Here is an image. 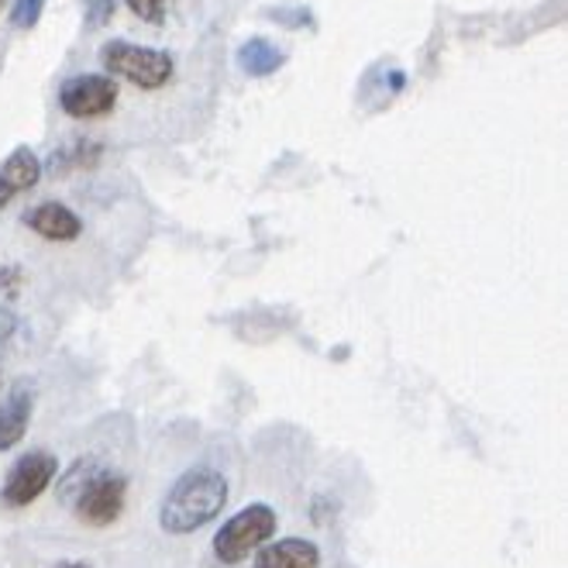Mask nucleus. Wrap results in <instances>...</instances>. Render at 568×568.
Returning <instances> with one entry per match:
<instances>
[{
	"label": "nucleus",
	"instance_id": "obj_10",
	"mask_svg": "<svg viewBox=\"0 0 568 568\" xmlns=\"http://www.w3.org/2000/svg\"><path fill=\"white\" fill-rule=\"evenodd\" d=\"M283 65H286V52H283L276 42L262 39V36L248 39V42L239 49V70H242V73H248L252 80L273 77V73H280V70H283Z\"/></svg>",
	"mask_w": 568,
	"mask_h": 568
},
{
	"label": "nucleus",
	"instance_id": "obj_5",
	"mask_svg": "<svg viewBox=\"0 0 568 568\" xmlns=\"http://www.w3.org/2000/svg\"><path fill=\"white\" fill-rule=\"evenodd\" d=\"M118 104V80L108 73H80L59 87V108L77 121L111 114Z\"/></svg>",
	"mask_w": 568,
	"mask_h": 568
},
{
	"label": "nucleus",
	"instance_id": "obj_12",
	"mask_svg": "<svg viewBox=\"0 0 568 568\" xmlns=\"http://www.w3.org/2000/svg\"><path fill=\"white\" fill-rule=\"evenodd\" d=\"M100 149L97 142H73L59 149L49 162H52V173H70V170H93V165L100 162Z\"/></svg>",
	"mask_w": 568,
	"mask_h": 568
},
{
	"label": "nucleus",
	"instance_id": "obj_16",
	"mask_svg": "<svg viewBox=\"0 0 568 568\" xmlns=\"http://www.w3.org/2000/svg\"><path fill=\"white\" fill-rule=\"evenodd\" d=\"M24 283L21 265H0V300H18Z\"/></svg>",
	"mask_w": 568,
	"mask_h": 568
},
{
	"label": "nucleus",
	"instance_id": "obj_3",
	"mask_svg": "<svg viewBox=\"0 0 568 568\" xmlns=\"http://www.w3.org/2000/svg\"><path fill=\"white\" fill-rule=\"evenodd\" d=\"M280 517L270 504H248L245 510L231 514L214 534V555L221 565H242L265 541H273Z\"/></svg>",
	"mask_w": 568,
	"mask_h": 568
},
{
	"label": "nucleus",
	"instance_id": "obj_15",
	"mask_svg": "<svg viewBox=\"0 0 568 568\" xmlns=\"http://www.w3.org/2000/svg\"><path fill=\"white\" fill-rule=\"evenodd\" d=\"M124 4L131 8V14H139L145 24H159L165 18V11H170V0H124Z\"/></svg>",
	"mask_w": 568,
	"mask_h": 568
},
{
	"label": "nucleus",
	"instance_id": "obj_19",
	"mask_svg": "<svg viewBox=\"0 0 568 568\" xmlns=\"http://www.w3.org/2000/svg\"><path fill=\"white\" fill-rule=\"evenodd\" d=\"M14 196H18V193H14V190H11V186L4 183V180H0V211H4V207L11 204Z\"/></svg>",
	"mask_w": 568,
	"mask_h": 568
},
{
	"label": "nucleus",
	"instance_id": "obj_1",
	"mask_svg": "<svg viewBox=\"0 0 568 568\" xmlns=\"http://www.w3.org/2000/svg\"><path fill=\"white\" fill-rule=\"evenodd\" d=\"M224 507H227V479L217 469H211V465H196V469H186L173 483V489L165 493L159 507V527L165 534L183 538V534H193L217 520Z\"/></svg>",
	"mask_w": 568,
	"mask_h": 568
},
{
	"label": "nucleus",
	"instance_id": "obj_20",
	"mask_svg": "<svg viewBox=\"0 0 568 568\" xmlns=\"http://www.w3.org/2000/svg\"><path fill=\"white\" fill-rule=\"evenodd\" d=\"M55 568H90L87 561H59Z\"/></svg>",
	"mask_w": 568,
	"mask_h": 568
},
{
	"label": "nucleus",
	"instance_id": "obj_9",
	"mask_svg": "<svg viewBox=\"0 0 568 568\" xmlns=\"http://www.w3.org/2000/svg\"><path fill=\"white\" fill-rule=\"evenodd\" d=\"M28 424H31V389L14 386L4 404H0V452L18 448Z\"/></svg>",
	"mask_w": 568,
	"mask_h": 568
},
{
	"label": "nucleus",
	"instance_id": "obj_7",
	"mask_svg": "<svg viewBox=\"0 0 568 568\" xmlns=\"http://www.w3.org/2000/svg\"><path fill=\"white\" fill-rule=\"evenodd\" d=\"M24 227L36 231L39 239L65 245V242H77L83 235V221L73 207H65L62 200H42L28 214H24Z\"/></svg>",
	"mask_w": 568,
	"mask_h": 568
},
{
	"label": "nucleus",
	"instance_id": "obj_4",
	"mask_svg": "<svg viewBox=\"0 0 568 568\" xmlns=\"http://www.w3.org/2000/svg\"><path fill=\"white\" fill-rule=\"evenodd\" d=\"M128 479L111 469H97L83 479L77 496V517L90 527H111L124 514Z\"/></svg>",
	"mask_w": 568,
	"mask_h": 568
},
{
	"label": "nucleus",
	"instance_id": "obj_17",
	"mask_svg": "<svg viewBox=\"0 0 568 568\" xmlns=\"http://www.w3.org/2000/svg\"><path fill=\"white\" fill-rule=\"evenodd\" d=\"M270 18L283 21L286 28H304V21H314L311 11H304V8H273Z\"/></svg>",
	"mask_w": 568,
	"mask_h": 568
},
{
	"label": "nucleus",
	"instance_id": "obj_8",
	"mask_svg": "<svg viewBox=\"0 0 568 568\" xmlns=\"http://www.w3.org/2000/svg\"><path fill=\"white\" fill-rule=\"evenodd\" d=\"M255 568H321V551L304 538L265 541L255 555Z\"/></svg>",
	"mask_w": 568,
	"mask_h": 568
},
{
	"label": "nucleus",
	"instance_id": "obj_6",
	"mask_svg": "<svg viewBox=\"0 0 568 568\" xmlns=\"http://www.w3.org/2000/svg\"><path fill=\"white\" fill-rule=\"evenodd\" d=\"M55 476H59V458L55 455L28 452L11 465L4 489H0V499H4V507H11V510H24L52 486Z\"/></svg>",
	"mask_w": 568,
	"mask_h": 568
},
{
	"label": "nucleus",
	"instance_id": "obj_21",
	"mask_svg": "<svg viewBox=\"0 0 568 568\" xmlns=\"http://www.w3.org/2000/svg\"><path fill=\"white\" fill-rule=\"evenodd\" d=\"M0 4H4V0H0Z\"/></svg>",
	"mask_w": 568,
	"mask_h": 568
},
{
	"label": "nucleus",
	"instance_id": "obj_2",
	"mask_svg": "<svg viewBox=\"0 0 568 568\" xmlns=\"http://www.w3.org/2000/svg\"><path fill=\"white\" fill-rule=\"evenodd\" d=\"M100 62H104L108 77L114 80H128L139 90H162L176 77V62L165 49H152V45H139L128 39H114L100 49Z\"/></svg>",
	"mask_w": 568,
	"mask_h": 568
},
{
	"label": "nucleus",
	"instance_id": "obj_18",
	"mask_svg": "<svg viewBox=\"0 0 568 568\" xmlns=\"http://www.w3.org/2000/svg\"><path fill=\"white\" fill-rule=\"evenodd\" d=\"M18 334V314L11 307H0V352H4Z\"/></svg>",
	"mask_w": 568,
	"mask_h": 568
},
{
	"label": "nucleus",
	"instance_id": "obj_13",
	"mask_svg": "<svg viewBox=\"0 0 568 568\" xmlns=\"http://www.w3.org/2000/svg\"><path fill=\"white\" fill-rule=\"evenodd\" d=\"M118 4H121V0H80L83 21H87L90 28H104V24H111Z\"/></svg>",
	"mask_w": 568,
	"mask_h": 568
},
{
	"label": "nucleus",
	"instance_id": "obj_14",
	"mask_svg": "<svg viewBox=\"0 0 568 568\" xmlns=\"http://www.w3.org/2000/svg\"><path fill=\"white\" fill-rule=\"evenodd\" d=\"M42 11H45V0H14V8H11V21H14V28H36L39 24V18H42Z\"/></svg>",
	"mask_w": 568,
	"mask_h": 568
},
{
	"label": "nucleus",
	"instance_id": "obj_11",
	"mask_svg": "<svg viewBox=\"0 0 568 568\" xmlns=\"http://www.w3.org/2000/svg\"><path fill=\"white\" fill-rule=\"evenodd\" d=\"M0 180H4L14 193L36 190L42 180V159L36 155V149L18 145L4 162H0Z\"/></svg>",
	"mask_w": 568,
	"mask_h": 568
}]
</instances>
